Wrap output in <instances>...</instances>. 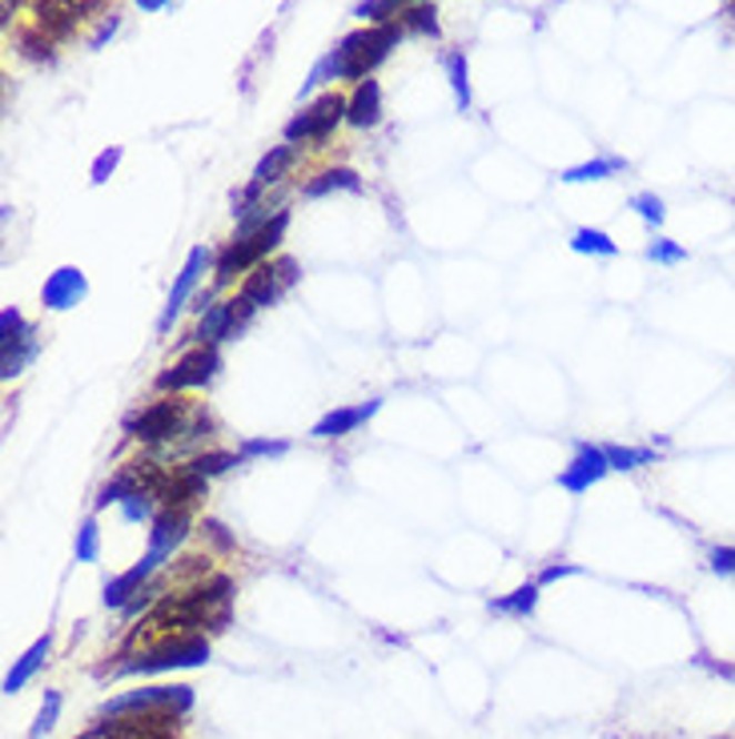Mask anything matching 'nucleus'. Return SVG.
Segmentation results:
<instances>
[{
	"instance_id": "nucleus-1",
	"label": "nucleus",
	"mask_w": 735,
	"mask_h": 739,
	"mask_svg": "<svg viewBox=\"0 0 735 739\" xmlns=\"http://www.w3.org/2000/svg\"><path fill=\"white\" fill-rule=\"evenodd\" d=\"M406 29L399 21H386V24H362V29L346 32L342 41L330 49L326 57H318L314 69L305 73L302 89H298V101H314V93L322 85H338V81H366L374 77L379 64L390 61V53L402 44Z\"/></svg>"
},
{
	"instance_id": "nucleus-2",
	"label": "nucleus",
	"mask_w": 735,
	"mask_h": 739,
	"mask_svg": "<svg viewBox=\"0 0 735 739\" xmlns=\"http://www.w3.org/2000/svg\"><path fill=\"white\" fill-rule=\"evenodd\" d=\"M210 414L190 406L181 394H161L158 402H149L145 411H137L125 418L129 438L141 446H169L178 438H201V431L210 434Z\"/></svg>"
},
{
	"instance_id": "nucleus-3",
	"label": "nucleus",
	"mask_w": 735,
	"mask_h": 739,
	"mask_svg": "<svg viewBox=\"0 0 735 739\" xmlns=\"http://www.w3.org/2000/svg\"><path fill=\"white\" fill-rule=\"evenodd\" d=\"M285 230H290V210H278L262 230L245 233V237H230V245L213 257V285L221 290V285L238 282V277H245L262 262H270L282 250Z\"/></svg>"
},
{
	"instance_id": "nucleus-4",
	"label": "nucleus",
	"mask_w": 735,
	"mask_h": 739,
	"mask_svg": "<svg viewBox=\"0 0 735 739\" xmlns=\"http://www.w3.org/2000/svg\"><path fill=\"white\" fill-rule=\"evenodd\" d=\"M346 109H350V97H342L338 89L330 93H318L314 101H305L302 113H294L290 121L282 125V138L285 145H326L334 138L338 125H346Z\"/></svg>"
},
{
	"instance_id": "nucleus-5",
	"label": "nucleus",
	"mask_w": 735,
	"mask_h": 739,
	"mask_svg": "<svg viewBox=\"0 0 735 739\" xmlns=\"http://www.w3.org/2000/svg\"><path fill=\"white\" fill-rule=\"evenodd\" d=\"M205 659H210V639L198 631H178L145 651H137L133 664L121 667V676H161L173 667H201Z\"/></svg>"
},
{
	"instance_id": "nucleus-6",
	"label": "nucleus",
	"mask_w": 735,
	"mask_h": 739,
	"mask_svg": "<svg viewBox=\"0 0 735 739\" xmlns=\"http://www.w3.org/2000/svg\"><path fill=\"white\" fill-rule=\"evenodd\" d=\"M298 262L290 254H273L270 262H262L258 270H250V274L242 277V290L238 294L250 302L253 310H270L278 306L290 290L298 285Z\"/></svg>"
},
{
	"instance_id": "nucleus-7",
	"label": "nucleus",
	"mask_w": 735,
	"mask_h": 739,
	"mask_svg": "<svg viewBox=\"0 0 735 739\" xmlns=\"http://www.w3.org/2000/svg\"><path fill=\"white\" fill-rule=\"evenodd\" d=\"M193 708V687L173 684V687H141V691H129V696L109 699L105 708L97 711L101 719L113 716H153V711H173V716H185Z\"/></svg>"
},
{
	"instance_id": "nucleus-8",
	"label": "nucleus",
	"mask_w": 735,
	"mask_h": 739,
	"mask_svg": "<svg viewBox=\"0 0 735 739\" xmlns=\"http://www.w3.org/2000/svg\"><path fill=\"white\" fill-rule=\"evenodd\" d=\"M218 370H221V346H193L169 370H161L153 386H158V394L201 391V386H210L218 378Z\"/></svg>"
},
{
	"instance_id": "nucleus-9",
	"label": "nucleus",
	"mask_w": 735,
	"mask_h": 739,
	"mask_svg": "<svg viewBox=\"0 0 735 739\" xmlns=\"http://www.w3.org/2000/svg\"><path fill=\"white\" fill-rule=\"evenodd\" d=\"M253 314H258V310H253L242 294L225 297V302H218V306H210L198 317V330L190 334V342L193 346H221V342L238 338L253 322Z\"/></svg>"
},
{
	"instance_id": "nucleus-10",
	"label": "nucleus",
	"mask_w": 735,
	"mask_h": 739,
	"mask_svg": "<svg viewBox=\"0 0 735 739\" xmlns=\"http://www.w3.org/2000/svg\"><path fill=\"white\" fill-rule=\"evenodd\" d=\"M213 257L218 254H213L210 245H193L190 250V257H185V265H181L178 282H173V290H169L165 310H161V317H158V334H169L181 310L190 306V297H198V282L205 277V270L213 265Z\"/></svg>"
},
{
	"instance_id": "nucleus-11",
	"label": "nucleus",
	"mask_w": 735,
	"mask_h": 739,
	"mask_svg": "<svg viewBox=\"0 0 735 739\" xmlns=\"http://www.w3.org/2000/svg\"><path fill=\"white\" fill-rule=\"evenodd\" d=\"M607 475H611L607 451H603L600 443H578L571 463L558 470V486H563L567 495H587L591 486H600Z\"/></svg>"
},
{
	"instance_id": "nucleus-12",
	"label": "nucleus",
	"mask_w": 735,
	"mask_h": 739,
	"mask_svg": "<svg viewBox=\"0 0 735 739\" xmlns=\"http://www.w3.org/2000/svg\"><path fill=\"white\" fill-rule=\"evenodd\" d=\"M101 9V0H37L32 12H37V29H44L53 41H64L77 24L84 21V12Z\"/></svg>"
},
{
	"instance_id": "nucleus-13",
	"label": "nucleus",
	"mask_w": 735,
	"mask_h": 739,
	"mask_svg": "<svg viewBox=\"0 0 735 739\" xmlns=\"http://www.w3.org/2000/svg\"><path fill=\"white\" fill-rule=\"evenodd\" d=\"M84 297H89V277H84V270H77V265H57L41 285V306L53 310V314L73 310Z\"/></svg>"
},
{
	"instance_id": "nucleus-14",
	"label": "nucleus",
	"mask_w": 735,
	"mask_h": 739,
	"mask_svg": "<svg viewBox=\"0 0 735 739\" xmlns=\"http://www.w3.org/2000/svg\"><path fill=\"white\" fill-rule=\"evenodd\" d=\"M190 535V510L185 507H161L158 518L149 523V555L158 563L173 559V550Z\"/></svg>"
},
{
	"instance_id": "nucleus-15",
	"label": "nucleus",
	"mask_w": 735,
	"mask_h": 739,
	"mask_svg": "<svg viewBox=\"0 0 735 739\" xmlns=\"http://www.w3.org/2000/svg\"><path fill=\"white\" fill-rule=\"evenodd\" d=\"M379 411H382V398L358 402V406H334V411H326L314 426H310V438H322V443H330V438H346V434H354L358 426H366Z\"/></svg>"
},
{
	"instance_id": "nucleus-16",
	"label": "nucleus",
	"mask_w": 735,
	"mask_h": 739,
	"mask_svg": "<svg viewBox=\"0 0 735 739\" xmlns=\"http://www.w3.org/2000/svg\"><path fill=\"white\" fill-rule=\"evenodd\" d=\"M158 567H161V563L145 550V555H141V563H133V567L121 570L117 579L105 583V607H113V611H125L129 603L145 591V583L153 579V570H158Z\"/></svg>"
},
{
	"instance_id": "nucleus-17",
	"label": "nucleus",
	"mask_w": 735,
	"mask_h": 739,
	"mask_svg": "<svg viewBox=\"0 0 735 739\" xmlns=\"http://www.w3.org/2000/svg\"><path fill=\"white\" fill-rule=\"evenodd\" d=\"M346 125L354 129H379L382 125V85L374 77L358 81L350 89V109H346Z\"/></svg>"
},
{
	"instance_id": "nucleus-18",
	"label": "nucleus",
	"mask_w": 735,
	"mask_h": 739,
	"mask_svg": "<svg viewBox=\"0 0 735 739\" xmlns=\"http://www.w3.org/2000/svg\"><path fill=\"white\" fill-rule=\"evenodd\" d=\"M620 173H627V158H620V153H600V158L567 165V170L558 173V181H563V185H595V181L620 178Z\"/></svg>"
},
{
	"instance_id": "nucleus-19",
	"label": "nucleus",
	"mask_w": 735,
	"mask_h": 739,
	"mask_svg": "<svg viewBox=\"0 0 735 739\" xmlns=\"http://www.w3.org/2000/svg\"><path fill=\"white\" fill-rule=\"evenodd\" d=\"M442 69H446V85H451L454 109H459V113H471L474 89H471V57H466V49L442 53Z\"/></svg>"
},
{
	"instance_id": "nucleus-20",
	"label": "nucleus",
	"mask_w": 735,
	"mask_h": 739,
	"mask_svg": "<svg viewBox=\"0 0 735 739\" xmlns=\"http://www.w3.org/2000/svg\"><path fill=\"white\" fill-rule=\"evenodd\" d=\"M330 193H362V178H358L350 165H334V170H322L302 185L305 201H322Z\"/></svg>"
},
{
	"instance_id": "nucleus-21",
	"label": "nucleus",
	"mask_w": 735,
	"mask_h": 739,
	"mask_svg": "<svg viewBox=\"0 0 735 739\" xmlns=\"http://www.w3.org/2000/svg\"><path fill=\"white\" fill-rule=\"evenodd\" d=\"M49 651H53V635H41V639H37V644H32L29 651H24L21 659L12 664L9 676H4V696H17V691H21V687L29 684V679L37 676V671H41V667H44Z\"/></svg>"
},
{
	"instance_id": "nucleus-22",
	"label": "nucleus",
	"mask_w": 735,
	"mask_h": 739,
	"mask_svg": "<svg viewBox=\"0 0 735 739\" xmlns=\"http://www.w3.org/2000/svg\"><path fill=\"white\" fill-rule=\"evenodd\" d=\"M298 153H302L298 145H270V153H262L258 170H253V181H258V185H265V190H270V185H278L285 173L294 170Z\"/></svg>"
},
{
	"instance_id": "nucleus-23",
	"label": "nucleus",
	"mask_w": 735,
	"mask_h": 739,
	"mask_svg": "<svg viewBox=\"0 0 735 739\" xmlns=\"http://www.w3.org/2000/svg\"><path fill=\"white\" fill-rule=\"evenodd\" d=\"M399 24L406 29V37H426V41H439V37H442V24H439V9H434V0L402 9L399 12Z\"/></svg>"
},
{
	"instance_id": "nucleus-24",
	"label": "nucleus",
	"mask_w": 735,
	"mask_h": 739,
	"mask_svg": "<svg viewBox=\"0 0 735 739\" xmlns=\"http://www.w3.org/2000/svg\"><path fill=\"white\" fill-rule=\"evenodd\" d=\"M12 44H17V53L32 64H53L57 61V49H53V37L44 29H17L12 32Z\"/></svg>"
},
{
	"instance_id": "nucleus-25",
	"label": "nucleus",
	"mask_w": 735,
	"mask_h": 739,
	"mask_svg": "<svg viewBox=\"0 0 735 739\" xmlns=\"http://www.w3.org/2000/svg\"><path fill=\"white\" fill-rule=\"evenodd\" d=\"M37 350H41V342H37V330H32L29 338L12 342V346H0V378H4V382L21 378L24 370H29V362L37 358Z\"/></svg>"
},
{
	"instance_id": "nucleus-26",
	"label": "nucleus",
	"mask_w": 735,
	"mask_h": 739,
	"mask_svg": "<svg viewBox=\"0 0 735 739\" xmlns=\"http://www.w3.org/2000/svg\"><path fill=\"white\" fill-rule=\"evenodd\" d=\"M538 591H543L538 583H523V587H515V591L503 595V599H491V611L511 615V619H526V615H535Z\"/></svg>"
},
{
	"instance_id": "nucleus-27",
	"label": "nucleus",
	"mask_w": 735,
	"mask_h": 739,
	"mask_svg": "<svg viewBox=\"0 0 735 739\" xmlns=\"http://www.w3.org/2000/svg\"><path fill=\"white\" fill-rule=\"evenodd\" d=\"M571 250H575V254H587V257H620V242L603 230H591V225L571 233Z\"/></svg>"
},
{
	"instance_id": "nucleus-28",
	"label": "nucleus",
	"mask_w": 735,
	"mask_h": 739,
	"mask_svg": "<svg viewBox=\"0 0 735 739\" xmlns=\"http://www.w3.org/2000/svg\"><path fill=\"white\" fill-rule=\"evenodd\" d=\"M410 4H426V0H358L354 17L362 24H386L399 21V12L410 9Z\"/></svg>"
},
{
	"instance_id": "nucleus-29",
	"label": "nucleus",
	"mask_w": 735,
	"mask_h": 739,
	"mask_svg": "<svg viewBox=\"0 0 735 739\" xmlns=\"http://www.w3.org/2000/svg\"><path fill=\"white\" fill-rule=\"evenodd\" d=\"M238 463H242V455H233V451H201V455H193L190 463H185V470H193V475L201 478H221V475H230Z\"/></svg>"
},
{
	"instance_id": "nucleus-30",
	"label": "nucleus",
	"mask_w": 735,
	"mask_h": 739,
	"mask_svg": "<svg viewBox=\"0 0 735 739\" xmlns=\"http://www.w3.org/2000/svg\"><path fill=\"white\" fill-rule=\"evenodd\" d=\"M607 463L611 470H640V466L655 463V446H623V443H607Z\"/></svg>"
},
{
	"instance_id": "nucleus-31",
	"label": "nucleus",
	"mask_w": 735,
	"mask_h": 739,
	"mask_svg": "<svg viewBox=\"0 0 735 739\" xmlns=\"http://www.w3.org/2000/svg\"><path fill=\"white\" fill-rule=\"evenodd\" d=\"M631 210L640 213V222L647 225V230H660V225L667 222V205H663V198L652 190L635 193V198H631Z\"/></svg>"
},
{
	"instance_id": "nucleus-32",
	"label": "nucleus",
	"mask_w": 735,
	"mask_h": 739,
	"mask_svg": "<svg viewBox=\"0 0 735 739\" xmlns=\"http://www.w3.org/2000/svg\"><path fill=\"white\" fill-rule=\"evenodd\" d=\"M238 455H242V463H253V458H282L290 455V443H285V438H245V443L238 446Z\"/></svg>"
},
{
	"instance_id": "nucleus-33",
	"label": "nucleus",
	"mask_w": 735,
	"mask_h": 739,
	"mask_svg": "<svg viewBox=\"0 0 735 739\" xmlns=\"http://www.w3.org/2000/svg\"><path fill=\"white\" fill-rule=\"evenodd\" d=\"M77 563H97V555H101V527H97V518L89 515L81 523V530H77Z\"/></svg>"
},
{
	"instance_id": "nucleus-34",
	"label": "nucleus",
	"mask_w": 735,
	"mask_h": 739,
	"mask_svg": "<svg viewBox=\"0 0 735 739\" xmlns=\"http://www.w3.org/2000/svg\"><path fill=\"white\" fill-rule=\"evenodd\" d=\"M32 326H29V317L21 314L17 306H4L0 310V346H12V342H21L29 338Z\"/></svg>"
},
{
	"instance_id": "nucleus-35",
	"label": "nucleus",
	"mask_w": 735,
	"mask_h": 739,
	"mask_svg": "<svg viewBox=\"0 0 735 739\" xmlns=\"http://www.w3.org/2000/svg\"><path fill=\"white\" fill-rule=\"evenodd\" d=\"M121 158H125V149L121 145L101 149V153L93 158V165H89V181H93V185H105V181L117 173V165H121Z\"/></svg>"
},
{
	"instance_id": "nucleus-36",
	"label": "nucleus",
	"mask_w": 735,
	"mask_h": 739,
	"mask_svg": "<svg viewBox=\"0 0 735 739\" xmlns=\"http://www.w3.org/2000/svg\"><path fill=\"white\" fill-rule=\"evenodd\" d=\"M57 716H61V691H44V703H41V716L32 723L29 739H41L57 728Z\"/></svg>"
},
{
	"instance_id": "nucleus-37",
	"label": "nucleus",
	"mask_w": 735,
	"mask_h": 739,
	"mask_svg": "<svg viewBox=\"0 0 735 739\" xmlns=\"http://www.w3.org/2000/svg\"><path fill=\"white\" fill-rule=\"evenodd\" d=\"M647 257H652L655 265H679L687 262V250H683L679 242H672V237H652V242H647Z\"/></svg>"
},
{
	"instance_id": "nucleus-38",
	"label": "nucleus",
	"mask_w": 735,
	"mask_h": 739,
	"mask_svg": "<svg viewBox=\"0 0 735 739\" xmlns=\"http://www.w3.org/2000/svg\"><path fill=\"white\" fill-rule=\"evenodd\" d=\"M117 32H121V17H117V12H109L105 21L97 24V32H93V37H89V49H93V53H97V49H105V44L113 41Z\"/></svg>"
},
{
	"instance_id": "nucleus-39",
	"label": "nucleus",
	"mask_w": 735,
	"mask_h": 739,
	"mask_svg": "<svg viewBox=\"0 0 735 739\" xmlns=\"http://www.w3.org/2000/svg\"><path fill=\"white\" fill-rule=\"evenodd\" d=\"M707 567H712L715 575H732L735 579V547H715L712 555H707Z\"/></svg>"
},
{
	"instance_id": "nucleus-40",
	"label": "nucleus",
	"mask_w": 735,
	"mask_h": 739,
	"mask_svg": "<svg viewBox=\"0 0 735 739\" xmlns=\"http://www.w3.org/2000/svg\"><path fill=\"white\" fill-rule=\"evenodd\" d=\"M571 575H583V567H575V563H555V567H546L543 575H538V587H546V583H558V579H571Z\"/></svg>"
},
{
	"instance_id": "nucleus-41",
	"label": "nucleus",
	"mask_w": 735,
	"mask_h": 739,
	"mask_svg": "<svg viewBox=\"0 0 735 739\" xmlns=\"http://www.w3.org/2000/svg\"><path fill=\"white\" fill-rule=\"evenodd\" d=\"M133 4H137L141 12H161V9H169L173 0H133Z\"/></svg>"
},
{
	"instance_id": "nucleus-42",
	"label": "nucleus",
	"mask_w": 735,
	"mask_h": 739,
	"mask_svg": "<svg viewBox=\"0 0 735 739\" xmlns=\"http://www.w3.org/2000/svg\"><path fill=\"white\" fill-rule=\"evenodd\" d=\"M724 4H727V12H732V17H735V0H724Z\"/></svg>"
}]
</instances>
